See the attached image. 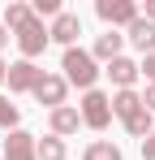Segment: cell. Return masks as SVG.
I'll return each mask as SVG.
<instances>
[{
  "mask_svg": "<svg viewBox=\"0 0 155 160\" xmlns=\"http://www.w3.org/2000/svg\"><path fill=\"white\" fill-rule=\"evenodd\" d=\"M35 134L26 130H9V138H4V160H35Z\"/></svg>",
  "mask_w": 155,
  "mask_h": 160,
  "instance_id": "7",
  "label": "cell"
},
{
  "mask_svg": "<svg viewBox=\"0 0 155 160\" xmlns=\"http://www.w3.org/2000/svg\"><path fill=\"white\" fill-rule=\"evenodd\" d=\"M17 48H22V61H35V56L48 48V30H43V22H39L35 13L17 26Z\"/></svg>",
  "mask_w": 155,
  "mask_h": 160,
  "instance_id": "2",
  "label": "cell"
},
{
  "mask_svg": "<svg viewBox=\"0 0 155 160\" xmlns=\"http://www.w3.org/2000/svg\"><path fill=\"white\" fill-rule=\"evenodd\" d=\"M142 160H155V130L142 138Z\"/></svg>",
  "mask_w": 155,
  "mask_h": 160,
  "instance_id": "19",
  "label": "cell"
},
{
  "mask_svg": "<svg viewBox=\"0 0 155 160\" xmlns=\"http://www.w3.org/2000/svg\"><path fill=\"white\" fill-rule=\"evenodd\" d=\"M121 43H125V35L108 30V35L95 39V52H91V56H99V61H116V56H121Z\"/></svg>",
  "mask_w": 155,
  "mask_h": 160,
  "instance_id": "12",
  "label": "cell"
},
{
  "mask_svg": "<svg viewBox=\"0 0 155 160\" xmlns=\"http://www.w3.org/2000/svg\"><path fill=\"white\" fill-rule=\"evenodd\" d=\"M82 35V22H78V13H60L56 22H52L48 39H56V43H65V48H73V39Z\"/></svg>",
  "mask_w": 155,
  "mask_h": 160,
  "instance_id": "9",
  "label": "cell"
},
{
  "mask_svg": "<svg viewBox=\"0 0 155 160\" xmlns=\"http://www.w3.org/2000/svg\"><path fill=\"white\" fill-rule=\"evenodd\" d=\"M26 18H30V4H9V9H4V26H13V30L22 26Z\"/></svg>",
  "mask_w": 155,
  "mask_h": 160,
  "instance_id": "17",
  "label": "cell"
},
{
  "mask_svg": "<svg viewBox=\"0 0 155 160\" xmlns=\"http://www.w3.org/2000/svg\"><path fill=\"white\" fill-rule=\"evenodd\" d=\"M60 69H65V82H73V87H82V91H91V87H95V78H99L95 56H91V52H82V48H65Z\"/></svg>",
  "mask_w": 155,
  "mask_h": 160,
  "instance_id": "1",
  "label": "cell"
},
{
  "mask_svg": "<svg viewBox=\"0 0 155 160\" xmlns=\"http://www.w3.org/2000/svg\"><path fill=\"white\" fill-rule=\"evenodd\" d=\"M65 87H69V82L60 78V74H43V78L35 82V100L48 104V108H60L65 104Z\"/></svg>",
  "mask_w": 155,
  "mask_h": 160,
  "instance_id": "5",
  "label": "cell"
},
{
  "mask_svg": "<svg viewBox=\"0 0 155 160\" xmlns=\"http://www.w3.org/2000/svg\"><path fill=\"white\" fill-rule=\"evenodd\" d=\"M147 22H155V0H147Z\"/></svg>",
  "mask_w": 155,
  "mask_h": 160,
  "instance_id": "22",
  "label": "cell"
},
{
  "mask_svg": "<svg viewBox=\"0 0 155 160\" xmlns=\"http://www.w3.org/2000/svg\"><path fill=\"white\" fill-rule=\"evenodd\" d=\"M138 74H147V78H151V82H155V52H151V56H147V61H142V65H138Z\"/></svg>",
  "mask_w": 155,
  "mask_h": 160,
  "instance_id": "20",
  "label": "cell"
},
{
  "mask_svg": "<svg viewBox=\"0 0 155 160\" xmlns=\"http://www.w3.org/2000/svg\"><path fill=\"white\" fill-rule=\"evenodd\" d=\"M125 130L134 134V138H147V134L155 130V121H151V108L142 104V108H138V112H134V117H129V121H125Z\"/></svg>",
  "mask_w": 155,
  "mask_h": 160,
  "instance_id": "14",
  "label": "cell"
},
{
  "mask_svg": "<svg viewBox=\"0 0 155 160\" xmlns=\"http://www.w3.org/2000/svg\"><path fill=\"white\" fill-rule=\"evenodd\" d=\"M78 121H82V112H78V108H69V104L52 108V134H56V138H60V134H73Z\"/></svg>",
  "mask_w": 155,
  "mask_h": 160,
  "instance_id": "11",
  "label": "cell"
},
{
  "mask_svg": "<svg viewBox=\"0 0 155 160\" xmlns=\"http://www.w3.org/2000/svg\"><path fill=\"white\" fill-rule=\"evenodd\" d=\"M125 39L138 48V52H147V56H151V52H155V22H147V18L138 13V18L129 22V35H125Z\"/></svg>",
  "mask_w": 155,
  "mask_h": 160,
  "instance_id": "8",
  "label": "cell"
},
{
  "mask_svg": "<svg viewBox=\"0 0 155 160\" xmlns=\"http://www.w3.org/2000/svg\"><path fill=\"white\" fill-rule=\"evenodd\" d=\"M13 126H17V104H9L0 95V130H13Z\"/></svg>",
  "mask_w": 155,
  "mask_h": 160,
  "instance_id": "18",
  "label": "cell"
},
{
  "mask_svg": "<svg viewBox=\"0 0 155 160\" xmlns=\"http://www.w3.org/2000/svg\"><path fill=\"white\" fill-rule=\"evenodd\" d=\"M142 104H147V108H155V82L147 87V95H142Z\"/></svg>",
  "mask_w": 155,
  "mask_h": 160,
  "instance_id": "21",
  "label": "cell"
},
{
  "mask_svg": "<svg viewBox=\"0 0 155 160\" xmlns=\"http://www.w3.org/2000/svg\"><path fill=\"white\" fill-rule=\"evenodd\" d=\"M138 108H142V95H138V91H116V100H112V112H116L121 121H129Z\"/></svg>",
  "mask_w": 155,
  "mask_h": 160,
  "instance_id": "13",
  "label": "cell"
},
{
  "mask_svg": "<svg viewBox=\"0 0 155 160\" xmlns=\"http://www.w3.org/2000/svg\"><path fill=\"white\" fill-rule=\"evenodd\" d=\"M95 13H99L108 26H129V22L138 18V4H134V0H99Z\"/></svg>",
  "mask_w": 155,
  "mask_h": 160,
  "instance_id": "4",
  "label": "cell"
},
{
  "mask_svg": "<svg viewBox=\"0 0 155 160\" xmlns=\"http://www.w3.org/2000/svg\"><path fill=\"white\" fill-rule=\"evenodd\" d=\"M108 78L116 82L121 91H134V78H138V65H134L129 56H116V61H108Z\"/></svg>",
  "mask_w": 155,
  "mask_h": 160,
  "instance_id": "10",
  "label": "cell"
},
{
  "mask_svg": "<svg viewBox=\"0 0 155 160\" xmlns=\"http://www.w3.org/2000/svg\"><path fill=\"white\" fill-rule=\"evenodd\" d=\"M0 160H4V156H0Z\"/></svg>",
  "mask_w": 155,
  "mask_h": 160,
  "instance_id": "25",
  "label": "cell"
},
{
  "mask_svg": "<svg viewBox=\"0 0 155 160\" xmlns=\"http://www.w3.org/2000/svg\"><path fill=\"white\" fill-rule=\"evenodd\" d=\"M78 112H82V121H86L91 130H103V126L112 121V100H108V95H99V91H86Z\"/></svg>",
  "mask_w": 155,
  "mask_h": 160,
  "instance_id": "3",
  "label": "cell"
},
{
  "mask_svg": "<svg viewBox=\"0 0 155 160\" xmlns=\"http://www.w3.org/2000/svg\"><path fill=\"white\" fill-rule=\"evenodd\" d=\"M4 78H9V65H4V61H0V82H4Z\"/></svg>",
  "mask_w": 155,
  "mask_h": 160,
  "instance_id": "24",
  "label": "cell"
},
{
  "mask_svg": "<svg viewBox=\"0 0 155 160\" xmlns=\"http://www.w3.org/2000/svg\"><path fill=\"white\" fill-rule=\"evenodd\" d=\"M4 43H9V30H4V22H0V48H4Z\"/></svg>",
  "mask_w": 155,
  "mask_h": 160,
  "instance_id": "23",
  "label": "cell"
},
{
  "mask_svg": "<svg viewBox=\"0 0 155 160\" xmlns=\"http://www.w3.org/2000/svg\"><path fill=\"white\" fill-rule=\"evenodd\" d=\"M82 160H121V147H112V143H91Z\"/></svg>",
  "mask_w": 155,
  "mask_h": 160,
  "instance_id": "16",
  "label": "cell"
},
{
  "mask_svg": "<svg viewBox=\"0 0 155 160\" xmlns=\"http://www.w3.org/2000/svg\"><path fill=\"white\" fill-rule=\"evenodd\" d=\"M35 160H65V138H43L39 147H35Z\"/></svg>",
  "mask_w": 155,
  "mask_h": 160,
  "instance_id": "15",
  "label": "cell"
},
{
  "mask_svg": "<svg viewBox=\"0 0 155 160\" xmlns=\"http://www.w3.org/2000/svg\"><path fill=\"white\" fill-rule=\"evenodd\" d=\"M43 78V69L35 65V61H17V65H9V91H35V82Z\"/></svg>",
  "mask_w": 155,
  "mask_h": 160,
  "instance_id": "6",
  "label": "cell"
}]
</instances>
